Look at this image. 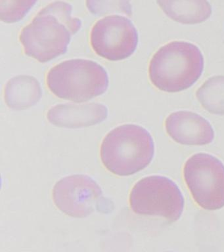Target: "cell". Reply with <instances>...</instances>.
I'll return each mask as SVG.
<instances>
[{
	"label": "cell",
	"instance_id": "1",
	"mask_svg": "<svg viewBox=\"0 0 224 252\" xmlns=\"http://www.w3.org/2000/svg\"><path fill=\"white\" fill-rule=\"evenodd\" d=\"M72 10L70 3L62 1L41 9L19 35L25 54L44 63L65 53L72 35L82 26Z\"/></svg>",
	"mask_w": 224,
	"mask_h": 252
},
{
	"label": "cell",
	"instance_id": "2",
	"mask_svg": "<svg viewBox=\"0 0 224 252\" xmlns=\"http://www.w3.org/2000/svg\"><path fill=\"white\" fill-rule=\"evenodd\" d=\"M203 68V55L197 46L174 41L153 55L149 63V78L159 90L179 92L191 88L201 76Z\"/></svg>",
	"mask_w": 224,
	"mask_h": 252
},
{
	"label": "cell",
	"instance_id": "3",
	"mask_svg": "<svg viewBox=\"0 0 224 252\" xmlns=\"http://www.w3.org/2000/svg\"><path fill=\"white\" fill-rule=\"evenodd\" d=\"M154 141L150 133L135 124L114 128L104 138L101 159L113 174L129 176L148 166L154 157Z\"/></svg>",
	"mask_w": 224,
	"mask_h": 252
},
{
	"label": "cell",
	"instance_id": "4",
	"mask_svg": "<svg viewBox=\"0 0 224 252\" xmlns=\"http://www.w3.org/2000/svg\"><path fill=\"white\" fill-rule=\"evenodd\" d=\"M46 82L58 97L80 102L101 95L107 90L109 80L107 71L99 63L73 59L53 66Z\"/></svg>",
	"mask_w": 224,
	"mask_h": 252
},
{
	"label": "cell",
	"instance_id": "5",
	"mask_svg": "<svg viewBox=\"0 0 224 252\" xmlns=\"http://www.w3.org/2000/svg\"><path fill=\"white\" fill-rule=\"evenodd\" d=\"M184 198L180 188L168 177L152 175L135 183L129 195V205L135 214L159 217L176 222L182 216Z\"/></svg>",
	"mask_w": 224,
	"mask_h": 252
},
{
	"label": "cell",
	"instance_id": "6",
	"mask_svg": "<svg viewBox=\"0 0 224 252\" xmlns=\"http://www.w3.org/2000/svg\"><path fill=\"white\" fill-rule=\"evenodd\" d=\"M187 186L196 204L208 211L224 206V165L209 154L198 153L184 167Z\"/></svg>",
	"mask_w": 224,
	"mask_h": 252
},
{
	"label": "cell",
	"instance_id": "7",
	"mask_svg": "<svg viewBox=\"0 0 224 252\" xmlns=\"http://www.w3.org/2000/svg\"><path fill=\"white\" fill-rule=\"evenodd\" d=\"M53 198L57 208L72 218H86L95 211L106 210L109 207L101 187L85 175L61 179L54 186Z\"/></svg>",
	"mask_w": 224,
	"mask_h": 252
},
{
	"label": "cell",
	"instance_id": "8",
	"mask_svg": "<svg viewBox=\"0 0 224 252\" xmlns=\"http://www.w3.org/2000/svg\"><path fill=\"white\" fill-rule=\"evenodd\" d=\"M138 32L128 18L119 15L98 20L90 33L92 48L97 54L111 61L132 55L138 44Z\"/></svg>",
	"mask_w": 224,
	"mask_h": 252
},
{
	"label": "cell",
	"instance_id": "9",
	"mask_svg": "<svg viewBox=\"0 0 224 252\" xmlns=\"http://www.w3.org/2000/svg\"><path fill=\"white\" fill-rule=\"evenodd\" d=\"M165 127L170 137L182 145H206L214 138L211 124L194 112H173L167 117Z\"/></svg>",
	"mask_w": 224,
	"mask_h": 252
},
{
	"label": "cell",
	"instance_id": "10",
	"mask_svg": "<svg viewBox=\"0 0 224 252\" xmlns=\"http://www.w3.org/2000/svg\"><path fill=\"white\" fill-rule=\"evenodd\" d=\"M108 108L99 102L83 104L62 103L49 109V122L58 127L80 128L101 123L107 118Z\"/></svg>",
	"mask_w": 224,
	"mask_h": 252
},
{
	"label": "cell",
	"instance_id": "11",
	"mask_svg": "<svg viewBox=\"0 0 224 252\" xmlns=\"http://www.w3.org/2000/svg\"><path fill=\"white\" fill-rule=\"evenodd\" d=\"M42 94L40 82L35 77L19 75L7 81L5 86L4 98L9 108L22 110L37 103Z\"/></svg>",
	"mask_w": 224,
	"mask_h": 252
},
{
	"label": "cell",
	"instance_id": "12",
	"mask_svg": "<svg viewBox=\"0 0 224 252\" xmlns=\"http://www.w3.org/2000/svg\"><path fill=\"white\" fill-rule=\"evenodd\" d=\"M157 3L170 19L183 24L201 23L212 14V7L206 1H159Z\"/></svg>",
	"mask_w": 224,
	"mask_h": 252
},
{
	"label": "cell",
	"instance_id": "13",
	"mask_svg": "<svg viewBox=\"0 0 224 252\" xmlns=\"http://www.w3.org/2000/svg\"><path fill=\"white\" fill-rule=\"evenodd\" d=\"M202 107L210 113L224 115V76L208 79L196 93Z\"/></svg>",
	"mask_w": 224,
	"mask_h": 252
},
{
	"label": "cell",
	"instance_id": "14",
	"mask_svg": "<svg viewBox=\"0 0 224 252\" xmlns=\"http://www.w3.org/2000/svg\"><path fill=\"white\" fill-rule=\"evenodd\" d=\"M36 1L0 0V17L6 23H14L23 19Z\"/></svg>",
	"mask_w": 224,
	"mask_h": 252
},
{
	"label": "cell",
	"instance_id": "15",
	"mask_svg": "<svg viewBox=\"0 0 224 252\" xmlns=\"http://www.w3.org/2000/svg\"></svg>",
	"mask_w": 224,
	"mask_h": 252
}]
</instances>
